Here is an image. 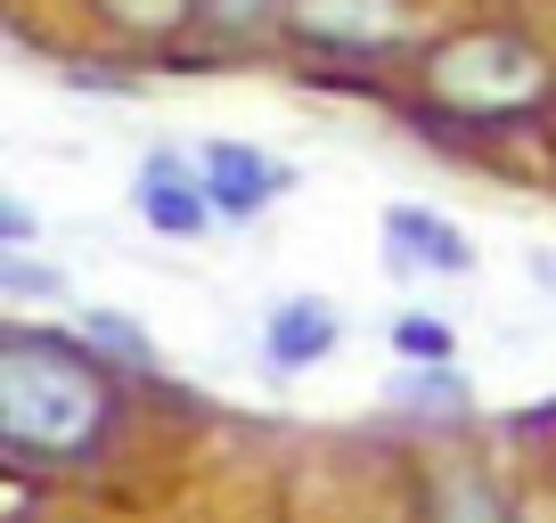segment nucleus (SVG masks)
I'll use <instances>...</instances> for the list:
<instances>
[{
	"instance_id": "1",
	"label": "nucleus",
	"mask_w": 556,
	"mask_h": 523,
	"mask_svg": "<svg viewBox=\"0 0 556 523\" xmlns=\"http://www.w3.org/2000/svg\"><path fill=\"white\" fill-rule=\"evenodd\" d=\"M106 418H115V393L74 344L41 328L0 335V442H9V458H83L99 450Z\"/></svg>"
},
{
	"instance_id": "2",
	"label": "nucleus",
	"mask_w": 556,
	"mask_h": 523,
	"mask_svg": "<svg viewBox=\"0 0 556 523\" xmlns=\"http://www.w3.org/2000/svg\"><path fill=\"white\" fill-rule=\"evenodd\" d=\"M426 90L458 123H507V115H523V106H540L556 90V66L523 34H458L426 58Z\"/></svg>"
},
{
	"instance_id": "3",
	"label": "nucleus",
	"mask_w": 556,
	"mask_h": 523,
	"mask_svg": "<svg viewBox=\"0 0 556 523\" xmlns=\"http://www.w3.org/2000/svg\"><path fill=\"white\" fill-rule=\"evenodd\" d=\"M287 25L312 50L368 58V50H393L409 34V0H287Z\"/></svg>"
},
{
	"instance_id": "4",
	"label": "nucleus",
	"mask_w": 556,
	"mask_h": 523,
	"mask_svg": "<svg viewBox=\"0 0 556 523\" xmlns=\"http://www.w3.org/2000/svg\"><path fill=\"white\" fill-rule=\"evenodd\" d=\"M197 173H205V196H213V213H222V221L262 213L287 180H295L278 156H262V148H245V140H205V148H197Z\"/></svg>"
},
{
	"instance_id": "5",
	"label": "nucleus",
	"mask_w": 556,
	"mask_h": 523,
	"mask_svg": "<svg viewBox=\"0 0 556 523\" xmlns=\"http://www.w3.org/2000/svg\"><path fill=\"white\" fill-rule=\"evenodd\" d=\"M139 213H148L156 238H205V229L222 221L213 196H205V173L180 164V156H148L139 164Z\"/></svg>"
},
{
	"instance_id": "6",
	"label": "nucleus",
	"mask_w": 556,
	"mask_h": 523,
	"mask_svg": "<svg viewBox=\"0 0 556 523\" xmlns=\"http://www.w3.org/2000/svg\"><path fill=\"white\" fill-rule=\"evenodd\" d=\"M384 254H393L401 270H426V279L475 270V245L458 238L442 213H426V205H384Z\"/></svg>"
},
{
	"instance_id": "7",
	"label": "nucleus",
	"mask_w": 556,
	"mask_h": 523,
	"mask_svg": "<svg viewBox=\"0 0 556 523\" xmlns=\"http://www.w3.org/2000/svg\"><path fill=\"white\" fill-rule=\"evenodd\" d=\"M328 352H336V311L319 295H295V303H278V311L262 319V360L287 368V377H295V368H319Z\"/></svg>"
},
{
	"instance_id": "8",
	"label": "nucleus",
	"mask_w": 556,
	"mask_h": 523,
	"mask_svg": "<svg viewBox=\"0 0 556 523\" xmlns=\"http://www.w3.org/2000/svg\"><path fill=\"white\" fill-rule=\"evenodd\" d=\"M384 335H393V352H401V360H417V368H451V352H458L451 319H434V311H401Z\"/></svg>"
},
{
	"instance_id": "9",
	"label": "nucleus",
	"mask_w": 556,
	"mask_h": 523,
	"mask_svg": "<svg viewBox=\"0 0 556 523\" xmlns=\"http://www.w3.org/2000/svg\"><path fill=\"white\" fill-rule=\"evenodd\" d=\"M401 409H417V418H467V377H451V368H417V377L401 384Z\"/></svg>"
},
{
	"instance_id": "10",
	"label": "nucleus",
	"mask_w": 556,
	"mask_h": 523,
	"mask_svg": "<svg viewBox=\"0 0 556 523\" xmlns=\"http://www.w3.org/2000/svg\"><path fill=\"white\" fill-rule=\"evenodd\" d=\"M83 328H90V344H99V352H115V360H131V368H156V344L139 335V319H123V311H90Z\"/></svg>"
},
{
	"instance_id": "11",
	"label": "nucleus",
	"mask_w": 556,
	"mask_h": 523,
	"mask_svg": "<svg viewBox=\"0 0 556 523\" xmlns=\"http://www.w3.org/2000/svg\"><path fill=\"white\" fill-rule=\"evenodd\" d=\"M197 17L213 34H254L262 17H287V0H197Z\"/></svg>"
},
{
	"instance_id": "12",
	"label": "nucleus",
	"mask_w": 556,
	"mask_h": 523,
	"mask_svg": "<svg viewBox=\"0 0 556 523\" xmlns=\"http://www.w3.org/2000/svg\"><path fill=\"white\" fill-rule=\"evenodd\" d=\"M197 0H106V17H123L131 34H164V25H180Z\"/></svg>"
},
{
	"instance_id": "13",
	"label": "nucleus",
	"mask_w": 556,
	"mask_h": 523,
	"mask_svg": "<svg viewBox=\"0 0 556 523\" xmlns=\"http://www.w3.org/2000/svg\"><path fill=\"white\" fill-rule=\"evenodd\" d=\"M0 286H9V295H58V303H66V279H58V270H41V262H25V254L0 262Z\"/></svg>"
},
{
	"instance_id": "14",
	"label": "nucleus",
	"mask_w": 556,
	"mask_h": 523,
	"mask_svg": "<svg viewBox=\"0 0 556 523\" xmlns=\"http://www.w3.org/2000/svg\"><path fill=\"white\" fill-rule=\"evenodd\" d=\"M0 229H9V245H25V238H34V213H25V205H0Z\"/></svg>"
}]
</instances>
